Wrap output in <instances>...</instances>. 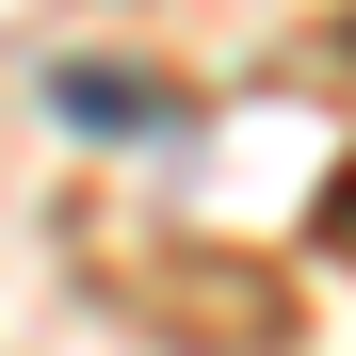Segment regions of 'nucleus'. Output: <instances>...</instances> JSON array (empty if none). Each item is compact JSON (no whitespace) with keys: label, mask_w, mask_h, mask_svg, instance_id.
Listing matches in <instances>:
<instances>
[{"label":"nucleus","mask_w":356,"mask_h":356,"mask_svg":"<svg viewBox=\"0 0 356 356\" xmlns=\"http://www.w3.org/2000/svg\"><path fill=\"white\" fill-rule=\"evenodd\" d=\"M65 130H146V81L130 65H65Z\"/></svg>","instance_id":"obj_1"}]
</instances>
